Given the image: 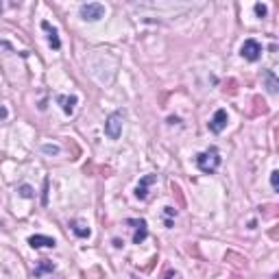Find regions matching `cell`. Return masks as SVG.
Listing matches in <instances>:
<instances>
[{
  "label": "cell",
  "instance_id": "1",
  "mask_svg": "<svg viewBox=\"0 0 279 279\" xmlns=\"http://www.w3.org/2000/svg\"><path fill=\"white\" fill-rule=\"evenodd\" d=\"M196 166H199V170L205 172V175H214L218 170V166H220V153H218V149L210 146L207 151L199 153L196 155Z\"/></svg>",
  "mask_w": 279,
  "mask_h": 279
},
{
  "label": "cell",
  "instance_id": "2",
  "mask_svg": "<svg viewBox=\"0 0 279 279\" xmlns=\"http://www.w3.org/2000/svg\"><path fill=\"white\" fill-rule=\"evenodd\" d=\"M123 120H124L123 111H114L107 118V123H105V135H107L109 140L120 138V133H123Z\"/></svg>",
  "mask_w": 279,
  "mask_h": 279
},
{
  "label": "cell",
  "instance_id": "3",
  "mask_svg": "<svg viewBox=\"0 0 279 279\" xmlns=\"http://www.w3.org/2000/svg\"><path fill=\"white\" fill-rule=\"evenodd\" d=\"M240 55L247 62H257V59L262 57V44L255 42V39H247L240 48Z\"/></svg>",
  "mask_w": 279,
  "mask_h": 279
},
{
  "label": "cell",
  "instance_id": "4",
  "mask_svg": "<svg viewBox=\"0 0 279 279\" xmlns=\"http://www.w3.org/2000/svg\"><path fill=\"white\" fill-rule=\"evenodd\" d=\"M105 16V7L100 2H90V4H83L81 7V18L83 20H90V22H96Z\"/></svg>",
  "mask_w": 279,
  "mask_h": 279
},
{
  "label": "cell",
  "instance_id": "5",
  "mask_svg": "<svg viewBox=\"0 0 279 279\" xmlns=\"http://www.w3.org/2000/svg\"><path fill=\"white\" fill-rule=\"evenodd\" d=\"M126 225H133L135 227V233H133V245H142V242L149 238V227H146V220L144 218H129Z\"/></svg>",
  "mask_w": 279,
  "mask_h": 279
},
{
  "label": "cell",
  "instance_id": "6",
  "mask_svg": "<svg viewBox=\"0 0 279 279\" xmlns=\"http://www.w3.org/2000/svg\"><path fill=\"white\" fill-rule=\"evenodd\" d=\"M155 179H157L155 175H146V177H142L140 184H138V187H135V199H140V201H146V199H149V186H153V184H155Z\"/></svg>",
  "mask_w": 279,
  "mask_h": 279
},
{
  "label": "cell",
  "instance_id": "7",
  "mask_svg": "<svg viewBox=\"0 0 279 279\" xmlns=\"http://www.w3.org/2000/svg\"><path fill=\"white\" fill-rule=\"evenodd\" d=\"M227 120H229L227 111L225 109H218L216 114H214V118L210 120V131H212V133H220V131L227 126Z\"/></svg>",
  "mask_w": 279,
  "mask_h": 279
},
{
  "label": "cell",
  "instance_id": "8",
  "mask_svg": "<svg viewBox=\"0 0 279 279\" xmlns=\"http://www.w3.org/2000/svg\"><path fill=\"white\" fill-rule=\"evenodd\" d=\"M29 245L33 248H55L57 242H55V238H48V236H31L29 238Z\"/></svg>",
  "mask_w": 279,
  "mask_h": 279
},
{
  "label": "cell",
  "instance_id": "9",
  "mask_svg": "<svg viewBox=\"0 0 279 279\" xmlns=\"http://www.w3.org/2000/svg\"><path fill=\"white\" fill-rule=\"evenodd\" d=\"M57 103L62 105L63 114L72 116V111H74V107H77L79 98H77V96H63V94H59V96H57Z\"/></svg>",
  "mask_w": 279,
  "mask_h": 279
},
{
  "label": "cell",
  "instance_id": "10",
  "mask_svg": "<svg viewBox=\"0 0 279 279\" xmlns=\"http://www.w3.org/2000/svg\"><path fill=\"white\" fill-rule=\"evenodd\" d=\"M42 29L48 33V42H50V46H53L55 50H59V48H62V39H59V35H57V29H53V27H50V24L46 22V20H44V22H42Z\"/></svg>",
  "mask_w": 279,
  "mask_h": 279
},
{
  "label": "cell",
  "instance_id": "11",
  "mask_svg": "<svg viewBox=\"0 0 279 279\" xmlns=\"http://www.w3.org/2000/svg\"><path fill=\"white\" fill-rule=\"evenodd\" d=\"M262 79L266 81V90H268V94H277L279 81H277V77H275V72H273V70H264V72H262Z\"/></svg>",
  "mask_w": 279,
  "mask_h": 279
},
{
  "label": "cell",
  "instance_id": "12",
  "mask_svg": "<svg viewBox=\"0 0 279 279\" xmlns=\"http://www.w3.org/2000/svg\"><path fill=\"white\" fill-rule=\"evenodd\" d=\"M55 271V264L53 262H48V260H42L37 264V268L33 271V275L35 277H42V275H46V273H53Z\"/></svg>",
  "mask_w": 279,
  "mask_h": 279
},
{
  "label": "cell",
  "instance_id": "13",
  "mask_svg": "<svg viewBox=\"0 0 279 279\" xmlns=\"http://www.w3.org/2000/svg\"><path fill=\"white\" fill-rule=\"evenodd\" d=\"M70 227H72V231H74V233H77V236H79V238H90V236H92V231H90V229H88V227H83V225H79V222H72V225H70Z\"/></svg>",
  "mask_w": 279,
  "mask_h": 279
},
{
  "label": "cell",
  "instance_id": "14",
  "mask_svg": "<svg viewBox=\"0 0 279 279\" xmlns=\"http://www.w3.org/2000/svg\"><path fill=\"white\" fill-rule=\"evenodd\" d=\"M18 192H20V196H24V199H33V194H35V190H33L31 186H27V184L20 186Z\"/></svg>",
  "mask_w": 279,
  "mask_h": 279
},
{
  "label": "cell",
  "instance_id": "15",
  "mask_svg": "<svg viewBox=\"0 0 279 279\" xmlns=\"http://www.w3.org/2000/svg\"><path fill=\"white\" fill-rule=\"evenodd\" d=\"M255 13H257V18H266V13H268V9H266V4H262V2H257V4H255Z\"/></svg>",
  "mask_w": 279,
  "mask_h": 279
},
{
  "label": "cell",
  "instance_id": "16",
  "mask_svg": "<svg viewBox=\"0 0 279 279\" xmlns=\"http://www.w3.org/2000/svg\"><path fill=\"white\" fill-rule=\"evenodd\" d=\"M271 186H273V190H279V172L277 170H273L271 172Z\"/></svg>",
  "mask_w": 279,
  "mask_h": 279
},
{
  "label": "cell",
  "instance_id": "17",
  "mask_svg": "<svg viewBox=\"0 0 279 279\" xmlns=\"http://www.w3.org/2000/svg\"><path fill=\"white\" fill-rule=\"evenodd\" d=\"M170 187H172V194H177V196H179V203H181V205H184L186 201H184V196H181V187L177 186L175 181H172V184H170Z\"/></svg>",
  "mask_w": 279,
  "mask_h": 279
},
{
  "label": "cell",
  "instance_id": "18",
  "mask_svg": "<svg viewBox=\"0 0 279 279\" xmlns=\"http://www.w3.org/2000/svg\"><path fill=\"white\" fill-rule=\"evenodd\" d=\"M42 151H44V153H48V155H57V153H59V146L44 144V146H42Z\"/></svg>",
  "mask_w": 279,
  "mask_h": 279
},
{
  "label": "cell",
  "instance_id": "19",
  "mask_svg": "<svg viewBox=\"0 0 279 279\" xmlns=\"http://www.w3.org/2000/svg\"><path fill=\"white\" fill-rule=\"evenodd\" d=\"M42 205H48V179H44V194H42Z\"/></svg>",
  "mask_w": 279,
  "mask_h": 279
},
{
  "label": "cell",
  "instance_id": "20",
  "mask_svg": "<svg viewBox=\"0 0 279 279\" xmlns=\"http://www.w3.org/2000/svg\"><path fill=\"white\" fill-rule=\"evenodd\" d=\"M164 214L166 216H177V210L175 207H164Z\"/></svg>",
  "mask_w": 279,
  "mask_h": 279
},
{
  "label": "cell",
  "instance_id": "21",
  "mask_svg": "<svg viewBox=\"0 0 279 279\" xmlns=\"http://www.w3.org/2000/svg\"><path fill=\"white\" fill-rule=\"evenodd\" d=\"M166 279H181L179 275H177V273H172V271H168L166 273Z\"/></svg>",
  "mask_w": 279,
  "mask_h": 279
},
{
  "label": "cell",
  "instance_id": "22",
  "mask_svg": "<svg viewBox=\"0 0 279 279\" xmlns=\"http://www.w3.org/2000/svg\"><path fill=\"white\" fill-rule=\"evenodd\" d=\"M4 118H7V109L0 107V120H4Z\"/></svg>",
  "mask_w": 279,
  "mask_h": 279
}]
</instances>
